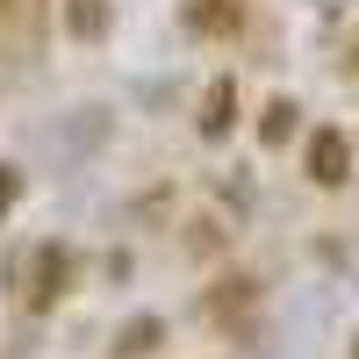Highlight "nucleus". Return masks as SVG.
<instances>
[{
	"instance_id": "1",
	"label": "nucleus",
	"mask_w": 359,
	"mask_h": 359,
	"mask_svg": "<svg viewBox=\"0 0 359 359\" xmlns=\"http://www.w3.org/2000/svg\"><path fill=\"white\" fill-rule=\"evenodd\" d=\"M309 180H316V187H345V180H352V144H345V130H316V137H309Z\"/></svg>"
},
{
	"instance_id": "2",
	"label": "nucleus",
	"mask_w": 359,
	"mask_h": 359,
	"mask_svg": "<svg viewBox=\"0 0 359 359\" xmlns=\"http://www.w3.org/2000/svg\"><path fill=\"white\" fill-rule=\"evenodd\" d=\"M72 287V259L65 245H43L36 252V280H29V309H57V294Z\"/></svg>"
},
{
	"instance_id": "3",
	"label": "nucleus",
	"mask_w": 359,
	"mask_h": 359,
	"mask_svg": "<svg viewBox=\"0 0 359 359\" xmlns=\"http://www.w3.org/2000/svg\"><path fill=\"white\" fill-rule=\"evenodd\" d=\"M180 15H187L194 36H237V29H245V8H237V0H180Z\"/></svg>"
},
{
	"instance_id": "4",
	"label": "nucleus",
	"mask_w": 359,
	"mask_h": 359,
	"mask_svg": "<svg viewBox=\"0 0 359 359\" xmlns=\"http://www.w3.org/2000/svg\"><path fill=\"white\" fill-rule=\"evenodd\" d=\"M230 123H237V79H216L201 101V137H230Z\"/></svg>"
},
{
	"instance_id": "5",
	"label": "nucleus",
	"mask_w": 359,
	"mask_h": 359,
	"mask_svg": "<svg viewBox=\"0 0 359 359\" xmlns=\"http://www.w3.org/2000/svg\"><path fill=\"white\" fill-rule=\"evenodd\" d=\"M65 29H72L79 43L108 36V0H65Z\"/></svg>"
},
{
	"instance_id": "6",
	"label": "nucleus",
	"mask_w": 359,
	"mask_h": 359,
	"mask_svg": "<svg viewBox=\"0 0 359 359\" xmlns=\"http://www.w3.org/2000/svg\"><path fill=\"white\" fill-rule=\"evenodd\" d=\"M158 338H165V323H158V316H137V323H130V331H123V338H115V359H144V352H151Z\"/></svg>"
},
{
	"instance_id": "7",
	"label": "nucleus",
	"mask_w": 359,
	"mask_h": 359,
	"mask_svg": "<svg viewBox=\"0 0 359 359\" xmlns=\"http://www.w3.org/2000/svg\"><path fill=\"white\" fill-rule=\"evenodd\" d=\"M287 130H294V101H273V108H266V123H259V144H273V151H280Z\"/></svg>"
},
{
	"instance_id": "8",
	"label": "nucleus",
	"mask_w": 359,
	"mask_h": 359,
	"mask_svg": "<svg viewBox=\"0 0 359 359\" xmlns=\"http://www.w3.org/2000/svg\"><path fill=\"white\" fill-rule=\"evenodd\" d=\"M15 194H22V172H15V165H0V208H8Z\"/></svg>"
}]
</instances>
